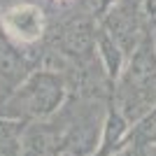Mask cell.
<instances>
[{
    "label": "cell",
    "instance_id": "obj_1",
    "mask_svg": "<svg viewBox=\"0 0 156 156\" xmlns=\"http://www.w3.org/2000/svg\"><path fill=\"white\" fill-rule=\"evenodd\" d=\"M5 33L19 44H30L42 37L44 30V16L35 5H16L9 7L0 19Z\"/></svg>",
    "mask_w": 156,
    "mask_h": 156
}]
</instances>
